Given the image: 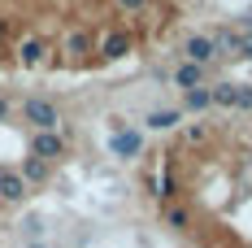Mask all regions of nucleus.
Instances as JSON below:
<instances>
[{
  "label": "nucleus",
  "instance_id": "nucleus-1",
  "mask_svg": "<svg viewBox=\"0 0 252 248\" xmlns=\"http://www.w3.org/2000/svg\"><path fill=\"white\" fill-rule=\"evenodd\" d=\"M22 118L35 126V131H57V126H61L57 105H52V100H44V96H26V100H22Z\"/></svg>",
  "mask_w": 252,
  "mask_h": 248
},
{
  "label": "nucleus",
  "instance_id": "nucleus-2",
  "mask_svg": "<svg viewBox=\"0 0 252 248\" xmlns=\"http://www.w3.org/2000/svg\"><path fill=\"white\" fill-rule=\"evenodd\" d=\"M31 157H39V161H57V157H65V140L57 135V131H35L31 135Z\"/></svg>",
  "mask_w": 252,
  "mask_h": 248
},
{
  "label": "nucleus",
  "instance_id": "nucleus-3",
  "mask_svg": "<svg viewBox=\"0 0 252 248\" xmlns=\"http://www.w3.org/2000/svg\"><path fill=\"white\" fill-rule=\"evenodd\" d=\"M109 148H113V157H139V152H144V135L130 131V126H113Z\"/></svg>",
  "mask_w": 252,
  "mask_h": 248
},
{
  "label": "nucleus",
  "instance_id": "nucleus-4",
  "mask_svg": "<svg viewBox=\"0 0 252 248\" xmlns=\"http://www.w3.org/2000/svg\"><path fill=\"white\" fill-rule=\"evenodd\" d=\"M183 52H187V61L200 66V70H209V66L218 61V52H213V39H209V35H187V39H183Z\"/></svg>",
  "mask_w": 252,
  "mask_h": 248
},
{
  "label": "nucleus",
  "instance_id": "nucleus-5",
  "mask_svg": "<svg viewBox=\"0 0 252 248\" xmlns=\"http://www.w3.org/2000/svg\"><path fill=\"white\" fill-rule=\"evenodd\" d=\"M0 200H4V205H22V200H26V183H22V174L9 170V166L0 170Z\"/></svg>",
  "mask_w": 252,
  "mask_h": 248
},
{
  "label": "nucleus",
  "instance_id": "nucleus-6",
  "mask_svg": "<svg viewBox=\"0 0 252 248\" xmlns=\"http://www.w3.org/2000/svg\"><path fill=\"white\" fill-rule=\"evenodd\" d=\"M130 44H135V39H130L126 31H109V35L100 39V57L118 61V57H126V52H130Z\"/></svg>",
  "mask_w": 252,
  "mask_h": 248
},
{
  "label": "nucleus",
  "instance_id": "nucleus-7",
  "mask_svg": "<svg viewBox=\"0 0 252 248\" xmlns=\"http://www.w3.org/2000/svg\"><path fill=\"white\" fill-rule=\"evenodd\" d=\"M161 222L170 226V231H187L191 226V213H187V205H174L170 200V205H161Z\"/></svg>",
  "mask_w": 252,
  "mask_h": 248
},
{
  "label": "nucleus",
  "instance_id": "nucleus-8",
  "mask_svg": "<svg viewBox=\"0 0 252 248\" xmlns=\"http://www.w3.org/2000/svg\"><path fill=\"white\" fill-rule=\"evenodd\" d=\"M87 52H92V35L87 31H70L65 35V57L70 61H87Z\"/></svg>",
  "mask_w": 252,
  "mask_h": 248
},
{
  "label": "nucleus",
  "instance_id": "nucleus-9",
  "mask_svg": "<svg viewBox=\"0 0 252 248\" xmlns=\"http://www.w3.org/2000/svg\"><path fill=\"white\" fill-rule=\"evenodd\" d=\"M18 61H22V66H44V61H48V44H44V39H22Z\"/></svg>",
  "mask_w": 252,
  "mask_h": 248
},
{
  "label": "nucleus",
  "instance_id": "nucleus-10",
  "mask_svg": "<svg viewBox=\"0 0 252 248\" xmlns=\"http://www.w3.org/2000/svg\"><path fill=\"white\" fill-rule=\"evenodd\" d=\"M204 74H209V70H200V66H191V61H183V66L174 70V83L183 87V92H191V87H204Z\"/></svg>",
  "mask_w": 252,
  "mask_h": 248
},
{
  "label": "nucleus",
  "instance_id": "nucleus-11",
  "mask_svg": "<svg viewBox=\"0 0 252 248\" xmlns=\"http://www.w3.org/2000/svg\"><path fill=\"white\" fill-rule=\"evenodd\" d=\"M18 174H22V183L31 187V183H48L52 166H48V161H39V157H26V161H22V170H18Z\"/></svg>",
  "mask_w": 252,
  "mask_h": 248
},
{
  "label": "nucleus",
  "instance_id": "nucleus-12",
  "mask_svg": "<svg viewBox=\"0 0 252 248\" xmlns=\"http://www.w3.org/2000/svg\"><path fill=\"white\" fill-rule=\"evenodd\" d=\"M209 39H213V52H218V57H239V35H235V31L222 26V31H213Z\"/></svg>",
  "mask_w": 252,
  "mask_h": 248
},
{
  "label": "nucleus",
  "instance_id": "nucleus-13",
  "mask_svg": "<svg viewBox=\"0 0 252 248\" xmlns=\"http://www.w3.org/2000/svg\"><path fill=\"white\" fill-rule=\"evenodd\" d=\"M183 109H187V113H204V109H213L209 87H191V92H183Z\"/></svg>",
  "mask_w": 252,
  "mask_h": 248
},
{
  "label": "nucleus",
  "instance_id": "nucleus-14",
  "mask_svg": "<svg viewBox=\"0 0 252 248\" xmlns=\"http://www.w3.org/2000/svg\"><path fill=\"white\" fill-rule=\"evenodd\" d=\"M178 118H183V109H152L144 122H148L152 131H174V126H178Z\"/></svg>",
  "mask_w": 252,
  "mask_h": 248
},
{
  "label": "nucleus",
  "instance_id": "nucleus-15",
  "mask_svg": "<svg viewBox=\"0 0 252 248\" xmlns=\"http://www.w3.org/2000/svg\"><path fill=\"white\" fill-rule=\"evenodd\" d=\"M235 87H239V83H213V87H209V96H213V109H235Z\"/></svg>",
  "mask_w": 252,
  "mask_h": 248
},
{
  "label": "nucleus",
  "instance_id": "nucleus-16",
  "mask_svg": "<svg viewBox=\"0 0 252 248\" xmlns=\"http://www.w3.org/2000/svg\"><path fill=\"white\" fill-rule=\"evenodd\" d=\"M235 109H239V113L252 109V83H239V87H235Z\"/></svg>",
  "mask_w": 252,
  "mask_h": 248
},
{
  "label": "nucleus",
  "instance_id": "nucleus-17",
  "mask_svg": "<svg viewBox=\"0 0 252 248\" xmlns=\"http://www.w3.org/2000/svg\"><path fill=\"white\" fill-rule=\"evenodd\" d=\"M239 35V57H252V31H235Z\"/></svg>",
  "mask_w": 252,
  "mask_h": 248
},
{
  "label": "nucleus",
  "instance_id": "nucleus-18",
  "mask_svg": "<svg viewBox=\"0 0 252 248\" xmlns=\"http://www.w3.org/2000/svg\"><path fill=\"white\" fill-rule=\"evenodd\" d=\"M118 4H122L126 13H139V9H144V4H148V0H118Z\"/></svg>",
  "mask_w": 252,
  "mask_h": 248
},
{
  "label": "nucleus",
  "instance_id": "nucleus-19",
  "mask_svg": "<svg viewBox=\"0 0 252 248\" xmlns=\"http://www.w3.org/2000/svg\"><path fill=\"white\" fill-rule=\"evenodd\" d=\"M9 109H13V105H9V96H4V92H0V122H4V118H9Z\"/></svg>",
  "mask_w": 252,
  "mask_h": 248
}]
</instances>
